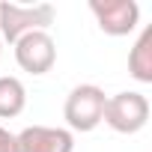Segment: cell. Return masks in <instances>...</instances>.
<instances>
[{"instance_id":"6da1fadb","label":"cell","mask_w":152,"mask_h":152,"mask_svg":"<svg viewBox=\"0 0 152 152\" xmlns=\"http://www.w3.org/2000/svg\"><path fill=\"white\" fill-rule=\"evenodd\" d=\"M104 90L96 87V84H81L75 87L69 96H66V104H63V119L69 125V131H93L102 125V116H104Z\"/></svg>"},{"instance_id":"7a4b0ae2","label":"cell","mask_w":152,"mask_h":152,"mask_svg":"<svg viewBox=\"0 0 152 152\" xmlns=\"http://www.w3.org/2000/svg\"><path fill=\"white\" fill-rule=\"evenodd\" d=\"M54 6L51 3H33V6H21V3H0V42L15 45L21 36L36 33V30H48L54 24Z\"/></svg>"},{"instance_id":"3957f363","label":"cell","mask_w":152,"mask_h":152,"mask_svg":"<svg viewBox=\"0 0 152 152\" xmlns=\"http://www.w3.org/2000/svg\"><path fill=\"white\" fill-rule=\"evenodd\" d=\"M102 122H107L116 134H137L149 122V99L137 90H122L116 96H107Z\"/></svg>"},{"instance_id":"277c9868","label":"cell","mask_w":152,"mask_h":152,"mask_svg":"<svg viewBox=\"0 0 152 152\" xmlns=\"http://www.w3.org/2000/svg\"><path fill=\"white\" fill-rule=\"evenodd\" d=\"M15 63L30 75H48L57 63V42L48 30L27 33L15 42Z\"/></svg>"},{"instance_id":"5b68a950","label":"cell","mask_w":152,"mask_h":152,"mask_svg":"<svg viewBox=\"0 0 152 152\" xmlns=\"http://www.w3.org/2000/svg\"><path fill=\"white\" fill-rule=\"evenodd\" d=\"M90 12L107 36H128L140 24V6L134 0H90Z\"/></svg>"},{"instance_id":"8992f818","label":"cell","mask_w":152,"mask_h":152,"mask_svg":"<svg viewBox=\"0 0 152 152\" xmlns=\"http://www.w3.org/2000/svg\"><path fill=\"white\" fill-rule=\"evenodd\" d=\"M15 152H75V134L57 125H27L15 134Z\"/></svg>"},{"instance_id":"52a82bcc","label":"cell","mask_w":152,"mask_h":152,"mask_svg":"<svg viewBox=\"0 0 152 152\" xmlns=\"http://www.w3.org/2000/svg\"><path fill=\"white\" fill-rule=\"evenodd\" d=\"M128 75L140 84H152V27H146L137 36L128 54Z\"/></svg>"},{"instance_id":"ba28073f","label":"cell","mask_w":152,"mask_h":152,"mask_svg":"<svg viewBox=\"0 0 152 152\" xmlns=\"http://www.w3.org/2000/svg\"><path fill=\"white\" fill-rule=\"evenodd\" d=\"M27 107V90L18 78L0 75V119H12Z\"/></svg>"},{"instance_id":"9c48e42d","label":"cell","mask_w":152,"mask_h":152,"mask_svg":"<svg viewBox=\"0 0 152 152\" xmlns=\"http://www.w3.org/2000/svg\"><path fill=\"white\" fill-rule=\"evenodd\" d=\"M0 152H15V134L0 125Z\"/></svg>"}]
</instances>
